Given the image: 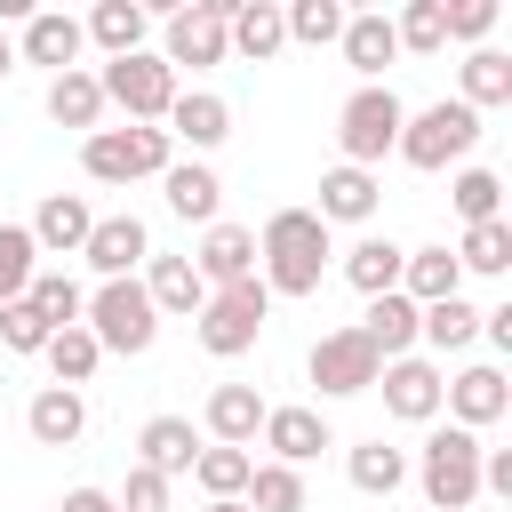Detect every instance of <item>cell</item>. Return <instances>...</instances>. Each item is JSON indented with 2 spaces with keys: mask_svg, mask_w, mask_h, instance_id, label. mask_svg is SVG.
<instances>
[{
  "mask_svg": "<svg viewBox=\"0 0 512 512\" xmlns=\"http://www.w3.org/2000/svg\"><path fill=\"white\" fill-rule=\"evenodd\" d=\"M328 224L312 216V208H272L264 216V232H256V280H264V296H312L320 288V272H328Z\"/></svg>",
  "mask_w": 512,
  "mask_h": 512,
  "instance_id": "obj_1",
  "label": "cell"
},
{
  "mask_svg": "<svg viewBox=\"0 0 512 512\" xmlns=\"http://www.w3.org/2000/svg\"><path fill=\"white\" fill-rule=\"evenodd\" d=\"M472 144H480V112H472V104H456V96H440V104H424V112H408V120H400V144H392V152H400L408 168L440 176V168H448V160H464Z\"/></svg>",
  "mask_w": 512,
  "mask_h": 512,
  "instance_id": "obj_2",
  "label": "cell"
},
{
  "mask_svg": "<svg viewBox=\"0 0 512 512\" xmlns=\"http://www.w3.org/2000/svg\"><path fill=\"white\" fill-rule=\"evenodd\" d=\"M264 320H272V296H264V280L208 288V304L192 312V328H200V352H216V360H240V352H256Z\"/></svg>",
  "mask_w": 512,
  "mask_h": 512,
  "instance_id": "obj_3",
  "label": "cell"
},
{
  "mask_svg": "<svg viewBox=\"0 0 512 512\" xmlns=\"http://www.w3.org/2000/svg\"><path fill=\"white\" fill-rule=\"evenodd\" d=\"M80 328L96 336V352H152V336H160V312H152V296H144V280H104L96 296H88V312H80Z\"/></svg>",
  "mask_w": 512,
  "mask_h": 512,
  "instance_id": "obj_4",
  "label": "cell"
},
{
  "mask_svg": "<svg viewBox=\"0 0 512 512\" xmlns=\"http://www.w3.org/2000/svg\"><path fill=\"white\" fill-rule=\"evenodd\" d=\"M416 480H424V512H464V504L480 496V432L440 424V432L424 440Z\"/></svg>",
  "mask_w": 512,
  "mask_h": 512,
  "instance_id": "obj_5",
  "label": "cell"
},
{
  "mask_svg": "<svg viewBox=\"0 0 512 512\" xmlns=\"http://www.w3.org/2000/svg\"><path fill=\"white\" fill-rule=\"evenodd\" d=\"M80 168L96 184H136V176H168L176 144H168V128H96L80 144Z\"/></svg>",
  "mask_w": 512,
  "mask_h": 512,
  "instance_id": "obj_6",
  "label": "cell"
},
{
  "mask_svg": "<svg viewBox=\"0 0 512 512\" xmlns=\"http://www.w3.org/2000/svg\"><path fill=\"white\" fill-rule=\"evenodd\" d=\"M400 120H408V104L376 80V88H352L344 96V112H336V144H344V168H376L392 144H400Z\"/></svg>",
  "mask_w": 512,
  "mask_h": 512,
  "instance_id": "obj_7",
  "label": "cell"
},
{
  "mask_svg": "<svg viewBox=\"0 0 512 512\" xmlns=\"http://www.w3.org/2000/svg\"><path fill=\"white\" fill-rule=\"evenodd\" d=\"M96 88H104V104H120L128 112V128H160L168 120V104H176V72L160 64V56H112L104 72H96Z\"/></svg>",
  "mask_w": 512,
  "mask_h": 512,
  "instance_id": "obj_8",
  "label": "cell"
},
{
  "mask_svg": "<svg viewBox=\"0 0 512 512\" xmlns=\"http://www.w3.org/2000/svg\"><path fill=\"white\" fill-rule=\"evenodd\" d=\"M376 344L360 336V328H328L320 344H312V384L328 392V400H352V392H376Z\"/></svg>",
  "mask_w": 512,
  "mask_h": 512,
  "instance_id": "obj_9",
  "label": "cell"
},
{
  "mask_svg": "<svg viewBox=\"0 0 512 512\" xmlns=\"http://www.w3.org/2000/svg\"><path fill=\"white\" fill-rule=\"evenodd\" d=\"M224 8H232V0H192V8H176L160 64H168V72H176V64H192V72H200V64H224V56H232V48H224Z\"/></svg>",
  "mask_w": 512,
  "mask_h": 512,
  "instance_id": "obj_10",
  "label": "cell"
},
{
  "mask_svg": "<svg viewBox=\"0 0 512 512\" xmlns=\"http://www.w3.org/2000/svg\"><path fill=\"white\" fill-rule=\"evenodd\" d=\"M376 384H384V408H392L400 424H432V416H440V384H448V376H440L432 360H416V352H408V360H384V368H376Z\"/></svg>",
  "mask_w": 512,
  "mask_h": 512,
  "instance_id": "obj_11",
  "label": "cell"
},
{
  "mask_svg": "<svg viewBox=\"0 0 512 512\" xmlns=\"http://www.w3.org/2000/svg\"><path fill=\"white\" fill-rule=\"evenodd\" d=\"M440 408H448L464 432H480V424H496V416L512 408V384H504V368L480 360V368H456V376L440 384Z\"/></svg>",
  "mask_w": 512,
  "mask_h": 512,
  "instance_id": "obj_12",
  "label": "cell"
},
{
  "mask_svg": "<svg viewBox=\"0 0 512 512\" xmlns=\"http://www.w3.org/2000/svg\"><path fill=\"white\" fill-rule=\"evenodd\" d=\"M80 256H88L104 280H136V264L152 256V232H144V216H96Z\"/></svg>",
  "mask_w": 512,
  "mask_h": 512,
  "instance_id": "obj_13",
  "label": "cell"
},
{
  "mask_svg": "<svg viewBox=\"0 0 512 512\" xmlns=\"http://www.w3.org/2000/svg\"><path fill=\"white\" fill-rule=\"evenodd\" d=\"M80 48H88L80 16H64V8H32V16H24V64H48V72H80Z\"/></svg>",
  "mask_w": 512,
  "mask_h": 512,
  "instance_id": "obj_14",
  "label": "cell"
},
{
  "mask_svg": "<svg viewBox=\"0 0 512 512\" xmlns=\"http://www.w3.org/2000/svg\"><path fill=\"white\" fill-rule=\"evenodd\" d=\"M224 136H232V104H224V96H208V88H176V104H168V144L216 152Z\"/></svg>",
  "mask_w": 512,
  "mask_h": 512,
  "instance_id": "obj_15",
  "label": "cell"
},
{
  "mask_svg": "<svg viewBox=\"0 0 512 512\" xmlns=\"http://www.w3.org/2000/svg\"><path fill=\"white\" fill-rule=\"evenodd\" d=\"M200 288H232V280H256V232L248 224H208L200 256H192Z\"/></svg>",
  "mask_w": 512,
  "mask_h": 512,
  "instance_id": "obj_16",
  "label": "cell"
},
{
  "mask_svg": "<svg viewBox=\"0 0 512 512\" xmlns=\"http://www.w3.org/2000/svg\"><path fill=\"white\" fill-rule=\"evenodd\" d=\"M224 48H240L248 64L280 56L288 48V24H280V0H232L224 8Z\"/></svg>",
  "mask_w": 512,
  "mask_h": 512,
  "instance_id": "obj_17",
  "label": "cell"
},
{
  "mask_svg": "<svg viewBox=\"0 0 512 512\" xmlns=\"http://www.w3.org/2000/svg\"><path fill=\"white\" fill-rule=\"evenodd\" d=\"M336 48H344V64L360 72V88H376V80H384V64L400 56V40H392V16H384V8L344 16V40H336Z\"/></svg>",
  "mask_w": 512,
  "mask_h": 512,
  "instance_id": "obj_18",
  "label": "cell"
},
{
  "mask_svg": "<svg viewBox=\"0 0 512 512\" xmlns=\"http://www.w3.org/2000/svg\"><path fill=\"white\" fill-rule=\"evenodd\" d=\"M88 224H96V208H88L80 192H48L24 232H32V248H48V256H80V248H88Z\"/></svg>",
  "mask_w": 512,
  "mask_h": 512,
  "instance_id": "obj_19",
  "label": "cell"
},
{
  "mask_svg": "<svg viewBox=\"0 0 512 512\" xmlns=\"http://www.w3.org/2000/svg\"><path fill=\"white\" fill-rule=\"evenodd\" d=\"M208 440L192 432V416H152L144 432H136V464L144 472H160V480H176V472H192V456H200Z\"/></svg>",
  "mask_w": 512,
  "mask_h": 512,
  "instance_id": "obj_20",
  "label": "cell"
},
{
  "mask_svg": "<svg viewBox=\"0 0 512 512\" xmlns=\"http://www.w3.org/2000/svg\"><path fill=\"white\" fill-rule=\"evenodd\" d=\"M376 192H384L376 168H344V160H336V168L320 176V208H312V216H320V224H368V216H376Z\"/></svg>",
  "mask_w": 512,
  "mask_h": 512,
  "instance_id": "obj_21",
  "label": "cell"
},
{
  "mask_svg": "<svg viewBox=\"0 0 512 512\" xmlns=\"http://www.w3.org/2000/svg\"><path fill=\"white\" fill-rule=\"evenodd\" d=\"M24 432H32L40 448H72V440L88 432V400H80V392H64V384H40V392H32V408H24Z\"/></svg>",
  "mask_w": 512,
  "mask_h": 512,
  "instance_id": "obj_22",
  "label": "cell"
},
{
  "mask_svg": "<svg viewBox=\"0 0 512 512\" xmlns=\"http://www.w3.org/2000/svg\"><path fill=\"white\" fill-rule=\"evenodd\" d=\"M264 432V392L256 384H216L208 392V440L216 448H248Z\"/></svg>",
  "mask_w": 512,
  "mask_h": 512,
  "instance_id": "obj_23",
  "label": "cell"
},
{
  "mask_svg": "<svg viewBox=\"0 0 512 512\" xmlns=\"http://www.w3.org/2000/svg\"><path fill=\"white\" fill-rule=\"evenodd\" d=\"M264 448H272V464H312L328 448V416L320 408H264Z\"/></svg>",
  "mask_w": 512,
  "mask_h": 512,
  "instance_id": "obj_24",
  "label": "cell"
},
{
  "mask_svg": "<svg viewBox=\"0 0 512 512\" xmlns=\"http://www.w3.org/2000/svg\"><path fill=\"white\" fill-rule=\"evenodd\" d=\"M144 296H152V312H184V320L208 304V288H200L192 256H144Z\"/></svg>",
  "mask_w": 512,
  "mask_h": 512,
  "instance_id": "obj_25",
  "label": "cell"
},
{
  "mask_svg": "<svg viewBox=\"0 0 512 512\" xmlns=\"http://www.w3.org/2000/svg\"><path fill=\"white\" fill-rule=\"evenodd\" d=\"M160 192H168V208H176L184 224H216V208H224V184H216V168H200V160H176V168L160 176Z\"/></svg>",
  "mask_w": 512,
  "mask_h": 512,
  "instance_id": "obj_26",
  "label": "cell"
},
{
  "mask_svg": "<svg viewBox=\"0 0 512 512\" xmlns=\"http://www.w3.org/2000/svg\"><path fill=\"white\" fill-rule=\"evenodd\" d=\"M456 288H464L456 248H408V256H400V296H408V304H440V296H456Z\"/></svg>",
  "mask_w": 512,
  "mask_h": 512,
  "instance_id": "obj_27",
  "label": "cell"
},
{
  "mask_svg": "<svg viewBox=\"0 0 512 512\" xmlns=\"http://www.w3.org/2000/svg\"><path fill=\"white\" fill-rule=\"evenodd\" d=\"M400 256H408L400 240H376V232H368V240L344 248V280H352L360 296H392V288H400Z\"/></svg>",
  "mask_w": 512,
  "mask_h": 512,
  "instance_id": "obj_28",
  "label": "cell"
},
{
  "mask_svg": "<svg viewBox=\"0 0 512 512\" xmlns=\"http://www.w3.org/2000/svg\"><path fill=\"white\" fill-rule=\"evenodd\" d=\"M360 336L376 344V360H408V344H416V304H408L400 288H392V296H368Z\"/></svg>",
  "mask_w": 512,
  "mask_h": 512,
  "instance_id": "obj_29",
  "label": "cell"
},
{
  "mask_svg": "<svg viewBox=\"0 0 512 512\" xmlns=\"http://www.w3.org/2000/svg\"><path fill=\"white\" fill-rule=\"evenodd\" d=\"M48 120L96 136V120H104V88H96V72H56V80H48Z\"/></svg>",
  "mask_w": 512,
  "mask_h": 512,
  "instance_id": "obj_30",
  "label": "cell"
},
{
  "mask_svg": "<svg viewBox=\"0 0 512 512\" xmlns=\"http://www.w3.org/2000/svg\"><path fill=\"white\" fill-rule=\"evenodd\" d=\"M80 32H88L104 56H136V48H144V8H136V0H96Z\"/></svg>",
  "mask_w": 512,
  "mask_h": 512,
  "instance_id": "obj_31",
  "label": "cell"
},
{
  "mask_svg": "<svg viewBox=\"0 0 512 512\" xmlns=\"http://www.w3.org/2000/svg\"><path fill=\"white\" fill-rule=\"evenodd\" d=\"M416 336H424L432 352H464V344L480 336V312H472L464 296H440V304H416Z\"/></svg>",
  "mask_w": 512,
  "mask_h": 512,
  "instance_id": "obj_32",
  "label": "cell"
},
{
  "mask_svg": "<svg viewBox=\"0 0 512 512\" xmlns=\"http://www.w3.org/2000/svg\"><path fill=\"white\" fill-rule=\"evenodd\" d=\"M248 472H256V456H248V448H216V440H208V448L192 456V480L208 488V504H232V496H248Z\"/></svg>",
  "mask_w": 512,
  "mask_h": 512,
  "instance_id": "obj_33",
  "label": "cell"
},
{
  "mask_svg": "<svg viewBox=\"0 0 512 512\" xmlns=\"http://www.w3.org/2000/svg\"><path fill=\"white\" fill-rule=\"evenodd\" d=\"M456 104H472V112L512 104V56H504V48H472V56H464V96H456Z\"/></svg>",
  "mask_w": 512,
  "mask_h": 512,
  "instance_id": "obj_34",
  "label": "cell"
},
{
  "mask_svg": "<svg viewBox=\"0 0 512 512\" xmlns=\"http://www.w3.org/2000/svg\"><path fill=\"white\" fill-rule=\"evenodd\" d=\"M40 360H48V376H56L64 392H80V384L96 376V360H104V352H96V336H88V328H56V336L40 344Z\"/></svg>",
  "mask_w": 512,
  "mask_h": 512,
  "instance_id": "obj_35",
  "label": "cell"
},
{
  "mask_svg": "<svg viewBox=\"0 0 512 512\" xmlns=\"http://www.w3.org/2000/svg\"><path fill=\"white\" fill-rule=\"evenodd\" d=\"M344 472H352V488H360V496H392V488L408 480V456H400L392 440H360V448L344 456Z\"/></svg>",
  "mask_w": 512,
  "mask_h": 512,
  "instance_id": "obj_36",
  "label": "cell"
},
{
  "mask_svg": "<svg viewBox=\"0 0 512 512\" xmlns=\"http://www.w3.org/2000/svg\"><path fill=\"white\" fill-rule=\"evenodd\" d=\"M24 304H32L48 328H80V312H88V296H80V280H72V272H32Z\"/></svg>",
  "mask_w": 512,
  "mask_h": 512,
  "instance_id": "obj_37",
  "label": "cell"
},
{
  "mask_svg": "<svg viewBox=\"0 0 512 512\" xmlns=\"http://www.w3.org/2000/svg\"><path fill=\"white\" fill-rule=\"evenodd\" d=\"M456 272H512V224H464L456 240Z\"/></svg>",
  "mask_w": 512,
  "mask_h": 512,
  "instance_id": "obj_38",
  "label": "cell"
},
{
  "mask_svg": "<svg viewBox=\"0 0 512 512\" xmlns=\"http://www.w3.org/2000/svg\"><path fill=\"white\" fill-rule=\"evenodd\" d=\"M240 504H248V512H304V472H296V464H256Z\"/></svg>",
  "mask_w": 512,
  "mask_h": 512,
  "instance_id": "obj_39",
  "label": "cell"
},
{
  "mask_svg": "<svg viewBox=\"0 0 512 512\" xmlns=\"http://www.w3.org/2000/svg\"><path fill=\"white\" fill-rule=\"evenodd\" d=\"M392 40H400V48H416V56L448 48V0H408V8L392 16Z\"/></svg>",
  "mask_w": 512,
  "mask_h": 512,
  "instance_id": "obj_40",
  "label": "cell"
},
{
  "mask_svg": "<svg viewBox=\"0 0 512 512\" xmlns=\"http://www.w3.org/2000/svg\"><path fill=\"white\" fill-rule=\"evenodd\" d=\"M280 24H288V40H304V48L344 40V8H336V0H288V8H280Z\"/></svg>",
  "mask_w": 512,
  "mask_h": 512,
  "instance_id": "obj_41",
  "label": "cell"
},
{
  "mask_svg": "<svg viewBox=\"0 0 512 512\" xmlns=\"http://www.w3.org/2000/svg\"><path fill=\"white\" fill-rule=\"evenodd\" d=\"M32 272H40L32 232H24V224H0V304H16V296L32 288Z\"/></svg>",
  "mask_w": 512,
  "mask_h": 512,
  "instance_id": "obj_42",
  "label": "cell"
},
{
  "mask_svg": "<svg viewBox=\"0 0 512 512\" xmlns=\"http://www.w3.org/2000/svg\"><path fill=\"white\" fill-rule=\"evenodd\" d=\"M448 200H456V216H464V224H496L504 184H496V168H464V176L448 184Z\"/></svg>",
  "mask_w": 512,
  "mask_h": 512,
  "instance_id": "obj_43",
  "label": "cell"
},
{
  "mask_svg": "<svg viewBox=\"0 0 512 512\" xmlns=\"http://www.w3.org/2000/svg\"><path fill=\"white\" fill-rule=\"evenodd\" d=\"M48 336H56V328H48L24 296H16V304H0V344H8V352H40Z\"/></svg>",
  "mask_w": 512,
  "mask_h": 512,
  "instance_id": "obj_44",
  "label": "cell"
},
{
  "mask_svg": "<svg viewBox=\"0 0 512 512\" xmlns=\"http://www.w3.org/2000/svg\"><path fill=\"white\" fill-rule=\"evenodd\" d=\"M112 504H120V512H168V480L144 472V464H128V488H120Z\"/></svg>",
  "mask_w": 512,
  "mask_h": 512,
  "instance_id": "obj_45",
  "label": "cell"
},
{
  "mask_svg": "<svg viewBox=\"0 0 512 512\" xmlns=\"http://www.w3.org/2000/svg\"><path fill=\"white\" fill-rule=\"evenodd\" d=\"M496 32V0H456L448 8V40H488Z\"/></svg>",
  "mask_w": 512,
  "mask_h": 512,
  "instance_id": "obj_46",
  "label": "cell"
},
{
  "mask_svg": "<svg viewBox=\"0 0 512 512\" xmlns=\"http://www.w3.org/2000/svg\"><path fill=\"white\" fill-rule=\"evenodd\" d=\"M56 512H120V504H112V496H104V488H72V496H64V504H56Z\"/></svg>",
  "mask_w": 512,
  "mask_h": 512,
  "instance_id": "obj_47",
  "label": "cell"
},
{
  "mask_svg": "<svg viewBox=\"0 0 512 512\" xmlns=\"http://www.w3.org/2000/svg\"><path fill=\"white\" fill-rule=\"evenodd\" d=\"M8 72H16V48H8V32H0V80H8Z\"/></svg>",
  "mask_w": 512,
  "mask_h": 512,
  "instance_id": "obj_48",
  "label": "cell"
},
{
  "mask_svg": "<svg viewBox=\"0 0 512 512\" xmlns=\"http://www.w3.org/2000/svg\"><path fill=\"white\" fill-rule=\"evenodd\" d=\"M208 512H248V504H240V496H232V504H208Z\"/></svg>",
  "mask_w": 512,
  "mask_h": 512,
  "instance_id": "obj_49",
  "label": "cell"
}]
</instances>
